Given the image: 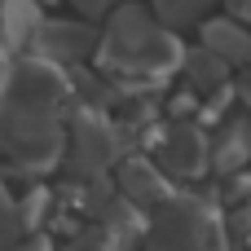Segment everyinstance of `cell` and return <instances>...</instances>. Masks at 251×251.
<instances>
[{"instance_id": "obj_1", "label": "cell", "mask_w": 251, "mask_h": 251, "mask_svg": "<svg viewBox=\"0 0 251 251\" xmlns=\"http://www.w3.org/2000/svg\"><path fill=\"white\" fill-rule=\"evenodd\" d=\"M185 44L181 35L141 0H124L106 26H101V44L93 66L119 88V97H154L172 84V75H181L185 66Z\"/></svg>"}, {"instance_id": "obj_2", "label": "cell", "mask_w": 251, "mask_h": 251, "mask_svg": "<svg viewBox=\"0 0 251 251\" xmlns=\"http://www.w3.org/2000/svg\"><path fill=\"white\" fill-rule=\"evenodd\" d=\"M66 119L71 110H44L0 97V150L18 172H49L66 159Z\"/></svg>"}, {"instance_id": "obj_3", "label": "cell", "mask_w": 251, "mask_h": 251, "mask_svg": "<svg viewBox=\"0 0 251 251\" xmlns=\"http://www.w3.org/2000/svg\"><path fill=\"white\" fill-rule=\"evenodd\" d=\"M128 150V128H119L106 110L79 106L66 119V168L84 181H97L110 163H124Z\"/></svg>"}, {"instance_id": "obj_4", "label": "cell", "mask_w": 251, "mask_h": 251, "mask_svg": "<svg viewBox=\"0 0 251 251\" xmlns=\"http://www.w3.org/2000/svg\"><path fill=\"white\" fill-rule=\"evenodd\" d=\"M146 229L154 251H225V229L216 207L194 194H176L172 203H163Z\"/></svg>"}, {"instance_id": "obj_5", "label": "cell", "mask_w": 251, "mask_h": 251, "mask_svg": "<svg viewBox=\"0 0 251 251\" xmlns=\"http://www.w3.org/2000/svg\"><path fill=\"white\" fill-rule=\"evenodd\" d=\"M101 44V31L88 18H49L40 40H35V57H49L66 71H75L79 62H93Z\"/></svg>"}, {"instance_id": "obj_6", "label": "cell", "mask_w": 251, "mask_h": 251, "mask_svg": "<svg viewBox=\"0 0 251 251\" xmlns=\"http://www.w3.org/2000/svg\"><path fill=\"white\" fill-rule=\"evenodd\" d=\"M159 154V168L176 181H194L212 168V137L203 132L199 119H185V124H168V137L163 146L154 150Z\"/></svg>"}, {"instance_id": "obj_7", "label": "cell", "mask_w": 251, "mask_h": 251, "mask_svg": "<svg viewBox=\"0 0 251 251\" xmlns=\"http://www.w3.org/2000/svg\"><path fill=\"white\" fill-rule=\"evenodd\" d=\"M119 194H124L128 203L154 207V212L176 199V190H172L168 172L159 168V159H146V154H128V159L119 163Z\"/></svg>"}, {"instance_id": "obj_8", "label": "cell", "mask_w": 251, "mask_h": 251, "mask_svg": "<svg viewBox=\"0 0 251 251\" xmlns=\"http://www.w3.org/2000/svg\"><path fill=\"white\" fill-rule=\"evenodd\" d=\"M44 22H49L44 0H0V49L9 57L35 53V40H40Z\"/></svg>"}, {"instance_id": "obj_9", "label": "cell", "mask_w": 251, "mask_h": 251, "mask_svg": "<svg viewBox=\"0 0 251 251\" xmlns=\"http://www.w3.org/2000/svg\"><path fill=\"white\" fill-rule=\"evenodd\" d=\"M199 49L216 53L225 66H251V26L234 13H212L199 26Z\"/></svg>"}, {"instance_id": "obj_10", "label": "cell", "mask_w": 251, "mask_h": 251, "mask_svg": "<svg viewBox=\"0 0 251 251\" xmlns=\"http://www.w3.org/2000/svg\"><path fill=\"white\" fill-rule=\"evenodd\" d=\"M247 163H251V119L234 110L212 137V168L221 176H238Z\"/></svg>"}, {"instance_id": "obj_11", "label": "cell", "mask_w": 251, "mask_h": 251, "mask_svg": "<svg viewBox=\"0 0 251 251\" xmlns=\"http://www.w3.org/2000/svg\"><path fill=\"white\" fill-rule=\"evenodd\" d=\"M234 66H225L216 53H207V49H190L185 53V66H181V79H185V88L194 93V97H212V93H221L225 84H234V75H229Z\"/></svg>"}, {"instance_id": "obj_12", "label": "cell", "mask_w": 251, "mask_h": 251, "mask_svg": "<svg viewBox=\"0 0 251 251\" xmlns=\"http://www.w3.org/2000/svg\"><path fill=\"white\" fill-rule=\"evenodd\" d=\"M221 0H150V9L172 26V31H185V26H203L207 18H212V9H216Z\"/></svg>"}, {"instance_id": "obj_13", "label": "cell", "mask_w": 251, "mask_h": 251, "mask_svg": "<svg viewBox=\"0 0 251 251\" xmlns=\"http://www.w3.org/2000/svg\"><path fill=\"white\" fill-rule=\"evenodd\" d=\"M119 243H124V238L97 221V225H84V229H75V234H71V243H66L62 251H119Z\"/></svg>"}, {"instance_id": "obj_14", "label": "cell", "mask_w": 251, "mask_h": 251, "mask_svg": "<svg viewBox=\"0 0 251 251\" xmlns=\"http://www.w3.org/2000/svg\"><path fill=\"white\" fill-rule=\"evenodd\" d=\"M18 234H22V212L13 207V199H9V190L0 185V251H9L18 243Z\"/></svg>"}, {"instance_id": "obj_15", "label": "cell", "mask_w": 251, "mask_h": 251, "mask_svg": "<svg viewBox=\"0 0 251 251\" xmlns=\"http://www.w3.org/2000/svg\"><path fill=\"white\" fill-rule=\"evenodd\" d=\"M44 207H49V190H44V185H31L26 199L18 203V212H22V229H35V225L44 221Z\"/></svg>"}, {"instance_id": "obj_16", "label": "cell", "mask_w": 251, "mask_h": 251, "mask_svg": "<svg viewBox=\"0 0 251 251\" xmlns=\"http://www.w3.org/2000/svg\"><path fill=\"white\" fill-rule=\"evenodd\" d=\"M229 194H234L238 203H251V172H238V176H234V185H229Z\"/></svg>"}, {"instance_id": "obj_17", "label": "cell", "mask_w": 251, "mask_h": 251, "mask_svg": "<svg viewBox=\"0 0 251 251\" xmlns=\"http://www.w3.org/2000/svg\"><path fill=\"white\" fill-rule=\"evenodd\" d=\"M225 9H229L238 22H247V26H251V0H225Z\"/></svg>"}, {"instance_id": "obj_18", "label": "cell", "mask_w": 251, "mask_h": 251, "mask_svg": "<svg viewBox=\"0 0 251 251\" xmlns=\"http://www.w3.org/2000/svg\"><path fill=\"white\" fill-rule=\"evenodd\" d=\"M44 4H49V0H44Z\"/></svg>"}]
</instances>
